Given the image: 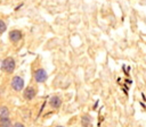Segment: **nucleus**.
<instances>
[{
  "label": "nucleus",
  "instance_id": "obj_8",
  "mask_svg": "<svg viewBox=\"0 0 146 127\" xmlns=\"http://www.w3.org/2000/svg\"><path fill=\"white\" fill-rule=\"evenodd\" d=\"M0 127H10V119H9V117L0 118Z\"/></svg>",
  "mask_w": 146,
  "mask_h": 127
},
{
  "label": "nucleus",
  "instance_id": "obj_11",
  "mask_svg": "<svg viewBox=\"0 0 146 127\" xmlns=\"http://www.w3.org/2000/svg\"><path fill=\"white\" fill-rule=\"evenodd\" d=\"M13 127H25V126L23 124H21V122H16V124H14Z\"/></svg>",
  "mask_w": 146,
  "mask_h": 127
},
{
  "label": "nucleus",
  "instance_id": "obj_6",
  "mask_svg": "<svg viewBox=\"0 0 146 127\" xmlns=\"http://www.w3.org/2000/svg\"><path fill=\"white\" fill-rule=\"evenodd\" d=\"M35 94H36V92H35V90L33 88V87H27L25 91H24V98L26 99V100H31V99H33L34 96H35Z\"/></svg>",
  "mask_w": 146,
  "mask_h": 127
},
{
  "label": "nucleus",
  "instance_id": "obj_10",
  "mask_svg": "<svg viewBox=\"0 0 146 127\" xmlns=\"http://www.w3.org/2000/svg\"><path fill=\"white\" fill-rule=\"evenodd\" d=\"M6 28H7V26H6L5 22H3V20H0V34L3 33V32L6 31Z\"/></svg>",
  "mask_w": 146,
  "mask_h": 127
},
{
  "label": "nucleus",
  "instance_id": "obj_4",
  "mask_svg": "<svg viewBox=\"0 0 146 127\" xmlns=\"http://www.w3.org/2000/svg\"><path fill=\"white\" fill-rule=\"evenodd\" d=\"M49 104H50L54 109H57V108H59V107L62 105V99H60L59 96H57V95H54V96L50 98Z\"/></svg>",
  "mask_w": 146,
  "mask_h": 127
},
{
  "label": "nucleus",
  "instance_id": "obj_3",
  "mask_svg": "<svg viewBox=\"0 0 146 127\" xmlns=\"http://www.w3.org/2000/svg\"><path fill=\"white\" fill-rule=\"evenodd\" d=\"M47 77H48V75H47V73H46V70L44 69H38V70H35V73H34V79L38 82V83H43V82H46L47 81Z\"/></svg>",
  "mask_w": 146,
  "mask_h": 127
},
{
  "label": "nucleus",
  "instance_id": "obj_12",
  "mask_svg": "<svg viewBox=\"0 0 146 127\" xmlns=\"http://www.w3.org/2000/svg\"><path fill=\"white\" fill-rule=\"evenodd\" d=\"M57 127H63V126H57Z\"/></svg>",
  "mask_w": 146,
  "mask_h": 127
},
{
  "label": "nucleus",
  "instance_id": "obj_1",
  "mask_svg": "<svg viewBox=\"0 0 146 127\" xmlns=\"http://www.w3.org/2000/svg\"><path fill=\"white\" fill-rule=\"evenodd\" d=\"M1 69L5 73H13L15 69V60L11 57L6 58L1 64Z\"/></svg>",
  "mask_w": 146,
  "mask_h": 127
},
{
  "label": "nucleus",
  "instance_id": "obj_7",
  "mask_svg": "<svg viewBox=\"0 0 146 127\" xmlns=\"http://www.w3.org/2000/svg\"><path fill=\"white\" fill-rule=\"evenodd\" d=\"M81 124L83 127H91V118L87 115H84L81 119Z\"/></svg>",
  "mask_w": 146,
  "mask_h": 127
},
{
  "label": "nucleus",
  "instance_id": "obj_9",
  "mask_svg": "<svg viewBox=\"0 0 146 127\" xmlns=\"http://www.w3.org/2000/svg\"><path fill=\"white\" fill-rule=\"evenodd\" d=\"M2 117H9V110L7 107L0 108V118H2Z\"/></svg>",
  "mask_w": 146,
  "mask_h": 127
},
{
  "label": "nucleus",
  "instance_id": "obj_2",
  "mask_svg": "<svg viewBox=\"0 0 146 127\" xmlns=\"http://www.w3.org/2000/svg\"><path fill=\"white\" fill-rule=\"evenodd\" d=\"M11 87H13L15 91H17V92L22 91L23 87H24V81H23V78H22L21 76H15V77L11 79Z\"/></svg>",
  "mask_w": 146,
  "mask_h": 127
},
{
  "label": "nucleus",
  "instance_id": "obj_5",
  "mask_svg": "<svg viewBox=\"0 0 146 127\" xmlns=\"http://www.w3.org/2000/svg\"><path fill=\"white\" fill-rule=\"evenodd\" d=\"M9 39H10V41L11 42H18L21 39H22V33L19 32V31H17V29H14V31H11L10 33H9Z\"/></svg>",
  "mask_w": 146,
  "mask_h": 127
}]
</instances>
